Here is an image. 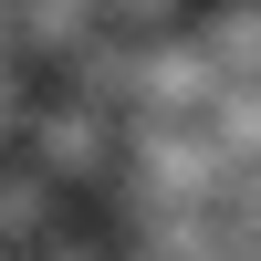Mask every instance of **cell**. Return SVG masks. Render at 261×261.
<instances>
[{
	"label": "cell",
	"mask_w": 261,
	"mask_h": 261,
	"mask_svg": "<svg viewBox=\"0 0 261 261\" xmlns=\"http://www.w3.org/2000/svg\"><path fill=\"white\" fill-rule=\"evenodd\" d=\"M0 63H21V11L0 0Z\"/></svg>",
	"instance_id": "ba28073f"
},
{
	"label": "cell",
	"mask_w": 261,
	"mask_h": 261,
	"mask_svg": "<svg viewBox=\"0 0 261 261\" xmlns=\"http://www.w3.org/2000/svg\"><path fill=\"white\" fill-rule=\"evenodd\" d=\"M32 63H0V157H11V146H21V125H32Z\"/></svg>",
	"instance_id": "8992f818"
},
{
	"label": "cell",
	"mask_w": 261,
	"mask_h": 261,
	"mask_svg": "<svg viewBox=\"0 0 261 261\" xmlns=\"http://www.w3.org/2000/svg\"><path fill=\"white\" fill-rule=\"evenodd\" d=\"M53 230H63V188H53V178H42V167L11 146V157H0V241H11V251H32V241H53Z\"/></svg>",
	"instance_id": "3957f363"
},
{
	"label": "cell",
	"mask_w": 261,
	"mask_h": 261,
	"mask_svg": "<svg viewBox=\"0 0 261 261\" xmlns=\"http://www.w3.org/2000/svg\"><path fill=\"white\" fill-rule=\"evenodd\" d=\"M21 11V63H73V42H94L105 32V0H11Z\"/></svg>",
	"instance_id": "277c9868"
},
{
	"label": "cell",
	"mask_w": 261,
	"mask_h": 261,
	"mask_svg": "<svg viewBox=\"0 0 261 261\" xmlns=\"http://www.w3.org/2000/svg\"><path fill=\"white\" fill-rule=\"evenodd\" d=\"M220 63H209V42L199 32H167V42H146V63H136V105L125 115H209V94H220Z\"/></svg>",
	"instance_id": "7a4b0ae2"
},
{
	"label": "cell",
	"mask_w": 261,
	"mask_h": 261,
	"mask_svg": "<svg viewBox=\"0 0 261 261\" xmlns=\"http://www.w3.org/2000/svg\"><path fill=\"white\" fill-rule=\"evenodd\" d=\"M188 21H199V0H105V32H125V42H167Z\"/></svg>",
	"instance_id": "5b68a950"
},
{
	"label": "cell",
	"mask_w": 261,
	"mask_h": 261,
	"mask_svg": "<svg viewBox=\"0 0 261 261\" xmlns=\"http://www.w3.org/2000/svg\"><path fill=\"white\" fill-rule=\"evenodd\" d=\"M0 261H21V251H11V241H0Z\"/></svg>",
	"instance_id": "9c48e42d"
},
{
	"label": "cell",
	"mask_w": 261,
	"mask_h": 261,
	"mask_svg": "<svg viewBox=\"0 0 261 261\" xmlns=\"http://www.w3.org/2000/svg\"><path fill=\"white\" fill-rule=\"evenodd\" d=\"M21 261H105V251H94V241H73V230H53V241H32Z\"/></svg>",
	"instance_id": "52a82bcc"
},
{
	"label": "cell",
	"mask_w": 261,
	"mask_h": 261,
	"mask_svg": "<svg viewBox=\"0 0 261 261\" xmlns=\"http://www.w3.org/2000/svg\"><path fill=\"white\" fill-rule=\"evenodd\" d=\"M21 157H32L53 188H115L125 115H105V105H84V94H42L32 125H21Z\"/></svg>",
	"instance_id": "6da1fadb"
}]
</instances>
